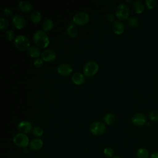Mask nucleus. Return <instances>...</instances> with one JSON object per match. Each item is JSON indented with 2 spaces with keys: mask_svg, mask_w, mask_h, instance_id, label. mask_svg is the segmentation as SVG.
<instances>
[{
  "mask_svg": "<svg viewBox=\"0 0 158 158\" xmlns=\"http://www.w3.org/2000/svg\"><path fill=\"white\" fill-rule=\"evenodd\" d=\"M33 40L35 44L40 48H46L49 43V39L48 35L42 30H38L34 33Z\"/></svg>",
  "mask_w": 158,
  "mask_h": 158,
  "instance_id": "f257e3e1",
  "label": "nucleus"
},
{
  "mask_svg": "<svg viewBox=\"0 0 158 158\" xmlns=\"http://www.w3.org/2000/svg\"><path fill=\"white\" fill-rule=\"evenodd\" d=\"M14 45L20 50L28 49L30 46V40L23 35H19L14 40Z\"/></svg>",
  "mask_w": 158,
  "mask_h": 158,
  "instance_id": "f03ea898",
  "label": "nucleus"
},
{
  "mask_svg": "<svg viewBox=\"0 0 158 158\" xmlns=\"http://www.w3.org/2000/svg\"><path fill=\"white\" fill-rule=\"evenodd\" d=\"M115 12L117 17L118 19L121 20H124L128 18L130 9L127 4L123 2L117 6Z\"/></svg>",
  "mask_w": 158,
  "mask_h": 158,
  "instance_id": "7ed1b4c3",
  "label": "nucleus"
},
{
  "mask_svg": "<svg viewBox=\"0 0 158 158\" xmlns=\"http://www.w3.org/2000/svg\"><path fill=\"white\" fill-rule=\"evenodd\" d=\"M99 69L98 64L93 60L87 62L83 67V73L87 77H91L96 73Z\"/></svg>",
  "mask_w": 158,
  "mask_h": 158,
  "instance_id": "20e7f679",
  "label": "nucleus"
},
{
  "mask_svg": "<svg viewBox=\"0 0 158 158\" xmlns=\"http://www.w3.org/2000/svg\"><path fill=\"white\" fill-rule=\"evenodd\" d=\"M14 143L20 148H27L29 144L28 137L23 133H17L13 138Z\"/></svg>",
  "mask_w": 158,
  "mask_h": 158,
  "instance_id": "39448f33",
  "label": "nucleus"
},
{
  "mask_svg": "<svg viewBox=\"0 0 158 158\" xmlns=\"http://www.w3.org/2000/svg\"><path fill=\"white\" fill-rule=\"evenodd\" d=\"M89 20V15L84 11H78L73 17V22L75 24L82 25L87 23Z\"/></svg>",
  "mask_w": 158,
  "mask_h": 158,
  "instance_id": "423d86ee",
  "label": "nucleus"
},
{
  "mask_svg": "<svg viewBox=\"0 0 158 158\" xmlns=\"http://www.w3.org/2000/svg\"><path fill=\"white\" fill-rule=\"evenodd\" d=\"M91 133L96 136H99L103 134L106 130V125L104 123L96 121L91 123L89 127Z\"/></svg>",
  "mask_w": 158,
  "mask_h": 158,
  "instance_id": "0eeeda50",
  "label": "nucleus"
},
{
  "mask_svg": "<svg viewBox=\"0 0 158 158\" xmlns=\"http://www.w3.org/2000/svg\"><path fill=\"white\" fill-rule=\"evenodd\" d=\"M12 23L15 28L18 29H21L25 27L26 21L23 16L17 14H15L13 16L12 19Z\"/></svg>",
  "mask_w": 158,
  "mask_h": 158,
  "instance_id": "6e6552de",
  "label": "nucleus"
},
{
  "mask_svg": "<svg viewBox=\"0 0 158 158\" xmlns=\"http://www.w3.org/2000/svg\"><path fill=\"white\" fill-rule=\"evenodd\" d=\"M132 123L136 126H142L146 122V118L144 114L138 112L135 114L131 117Z\"/></svg>",
  "mask_w": 158,
  "mask_h": 158,
  "instance_id": "1a4fd4ad",
  "label": "nucleus"
},
{
  "mask_svg": "<svg viewBox=\"0 0 158 158\" xmlns=\"http://www.w3.org/2000/svg\"><path fill=\"white\" fill-rule=\"evenodd\" d=\"M32 128L33 127L31 123L30 122L26 120L21 121L17 125V130L20 131V133L25 135L30 133L32 130Z\"/></svg>",
  "mask_w": 158,
  "mask_h": 158,
  "instance_id": "9d476101",
  "label": "nucleus"
},
{
  "mask_svg": "<svg viewBox=\"0 0 158 158\" xmlns=\"http://www.w3.org/2000/svg\"><path fill=\"white\" fill-rule=\"evenodd\" d=\"M41 59L46 62H51L54 60L56 57V52L51 49H47L43 51L41 54Z\"/></svg>",
  "mask_w": 158,
  "mask_h": 158,
  "instance_id": "9b49d317",
  "label": "nucleus"
},
{
  "mask_svg": "<svg viewBox=\"0 0 158 158\" xmlns=\"http://www.w3.org/2000/svg\"><path fill=\"white\" fill-rule=\"evenodd\" d=\"M57 72L63 76H67L72 72V67L67 63H62L57 68Z\"/></svg>",
  "mask_w": 158,
  "mask_h": 158,
  "instance_id": "f8f14e48",
  "label": "nucleus"
},
{
  "mask_svg": "<svg viewBox=\"0 0 158 158\" xmlns=\"http://www.w3.org/2000/svg\"><path fill=\"white\" fill-rule=\"evenodd\" d=\"M112 27L114 32L117 35L122 34L125 30V25L122 22L118 20L115 21L113 23Z\"/></svg>",
  "mask_w": 158,
  "mask_h": 158,
  "instance_id": "ddd939ff",
  "label": "nucleus"
},
{
  "mask_svg": "<svg viewBox=\"0 0 158 158\" xmlns=\"http://www.w3.org/2000/svg\"><path fill=\"white\" fill-rule=\"evenodd\" d=\"M43 146V141L40 138L33 139L30 142V147L34 151H38L41 149Z\"/></svg>",
  "mask_w": 158,
  "mask_h": 158,
  "instance_id": "4468645a",
  "label": "nucleus"
},
{
  "mask_svg": "<svg viewBox=\"0 0 158 158\" xmlns=\"http://www.w3.org/2000/svg\"><path fill=\"white\" fill-rule=\"evenodd\" d=\"M72 80L76 85H81L85 82V77L80 72H75L72 76Z\"/></svg>",
  "mask_w": 158,
  "mask_h": 158,
  "instance_id": "2eb2a0df",
  "label": "nucleus"
},
{
  "mask_svg": "<svg viewBox=\"0 0 158 158\" xmlns=\"http://www.w3.org/2000/svg\"><path fill=\"white\" fill-rule=\"evenodd\" d=\"M19 7L23 12H29L32 9V5L30 2L28 1H20L19 2Z\"/></svg>",
  "mask_w": 158,
  "mask_h": 158,
  "instance_id": "dca6fc26",
  "label": "nucleus"
},
{
  "mask_svg": "<svg viewBox=\"0 0 158 158\" xmlns=\"http://www.w3.org/2000/svg\"><path fill=\"white\" fill-rule=\"evenodd\" d=\"M67 33L72 38L75 37L78 34V28L74 23H70L67 26Z\"/></svg>",
  "mask_w": 158,
  "mask_h": 158,
  "instance_id": "f3484780",
  "label": "nucleus"
},
{
  "mask_svg": "<svg viewBox=\"0 0 158 158\" xmlns=\"http://www.w3.org/2000/svg\"><path fill=\"white\" fill-rule=\"evenodd\" d=\"M28 54L32 57H37L40 55V48L36 46H30L27 49Z\"/></svg>",
  "mask_w": 158,
  "mask_h": 158,
  "instance_id": "a211bd4d",
  "label": "nucleus"
},
{
  "mask_svg": "<svg viewBox=\"0 0 158 158\" xmlns=\"http://www.w3.org/2000/svg\"><path fill=\"white\" fill-rule=\"evenodd\" d=\"M133 8L136 13L141 14L144 9V6L140 1H135L133 3Z\"/></svg>",
  "mask_w": 158,
  "mask_h": 158,
  "instance_id": "6ab92c4d",
  "label": "nucleus"
},
{
  "mask_svg": "<svg viewBox=\"0 0 158 158\" xmlns=\"http://www.w3.org/2000/svg\"><path fill=\"white\" fill-rule=\"evenodd\" d=\"M30 19L33 23H38L41 19V12L38 10H33L30 14Z\"/></svg>",
  "mask_w": 158,
  "mask_h": 158,
  "instance_id": "aec40b11",
  "label": "nucleus"
},
{
  "mask_svg": "<svg viewBox=\"0 0 158 158\" xmlns=\"http://www.w3.org/2000/svg\"><path fill=\"white\" fill-rule=\"evenodd\" d=\"M136 156L138 158H149L150 156L148 149L144 148H141L137 150Z\"/></svg>",
  "mask_w": 158,
  "mask_h": 158,
  "instance_id": "412c9836",
  "label": "nucleus"
},
{
  "mask_svg": "<svg viewBox=\"0 0 158 158\" xmlns=\"http://www.w3.org/2000/svg\"><path fill=\"white\" fill-rule=\"evenodd\" d=\"M43 29L45 31H49L51 30L54 26V22L52 19H46L44 20V21L43 23Z\"/></svg>",
  "mask_w": 158,
  "mask_h": 158,
  "instance_id": "4be33fe9",
  "label": "nucleus"
},
{
  "mask_svg": "<svg viewBox=\"0 0 158 158\" xmlns=\"http://www.w3.org/2000/svg\"><path fill=\"white\" fill-rule=\"evenodd\" d=\"M103 120L106 124L111 125L115 122V116L112 113H108L103 117Z\"/></svg>",
  "mask_w": 158,
  "mask_h": 158,
  "instance_id": "5701e85b",
  "label": "nucleus"
},
{
  "mask_svg": "<svg viewBox=\"0 0 158 158\" xmlns=\"http://www.w3.org/2000/svg\"><path fill=\"white\" fill-rule=\"evenodd\" d=\"M32 134L36 137H40L43 135V128L40 126H35L33 127L31 130Z\"/></svg>",
  "mask_w": 158,
  "mask_h": 158,
  "instance_id": "b1692460",
  "label": "nucleus"
},
{
  "mask_svg": "<svg viewBox=\"0 0 158 158\" xmlns=\"http://www.w3.org/2000/svg\"><path fill=\"white\" fill-rule=\"evenodd\" d=\"M128 24L131 27H136L138 25V20L135 17L131 16L127 19Z\"/></svg>",
  "mask_w": 158,
  "mask_h": 158,
  "instance_id": "393cba45",
  "label": "nucleus"
},
{
  "mask_svg": "<svg viewBox=\"0 0 158 158\" xmlns=\"http://www.w3.org/2000/svg\"><path fill=\"white\" fill-rule=\"evenodd\" d=\"M149 118L153 122L158 121V110H153L149 114Z\"/></svg>",
  "mask_w": 158,
  "mask_h": 158,
  "instance_id": "a878e982",
  "label": "nucleus"
},
{
  "mask_svg": "<svg viewBox=\"0 0 158 158\" xmlns=\"http://www.w3.org/2000/svg\"><path fill=\"white\" fill-rule=\"evenodd\" d=\"M6 39L8 41H12L14 38V32L12 30H7L4 33Z\"/></svg>",
  "mask_w": 158,
  "mask_h": 158,
  "instance_id": "bb28decb",
  "label": "nucleus"
},
{
  "mask_svg": "<svg viewBox=\"0 0 158 158\" xmlns=\"http://www.w3.org/2000/svg\"><path fill=\"white\" fill-rule=\"evenodd\" d=\"M9 25V22L8 20L5 19L4 17H1L0 18V28L1 30H3L6 28H7Z\"/></svg>",
  "mask_w": 158,
  "mask_h": 158,
  "instance_id": "cd10ccee",
  "label": "nucleus"
},
{
  "mask_svg": "<svg viewBox=\"0 0 158 158\" xmlns=\"http://www.w3.org/2000/svg\"><path fill=\"white\" fill-rule=\"evenodd\" d=\"M104 154L107 157H112L114 155V150L111 148L107 147L104 149Z\"/></svg>",
  "mask_w": 158,
  "mask_h": 158,
  "instance_id": "c85d7f7f",
  "label": "nucleus"
},
{
  "mask_svg": "<svg viewBox=\"0 0 158 158\" xmlns=\"http://www.w3.org/2000/svg\"><path fill=\"white\" fill-rule=\"evenodd\" d=\"M157 4V1L155 0H146V5L149 9H154Z\"/></svg>",
  "mask_w": 158,
  "mask_h": 158,
  "instance_id": "c756f323",
  "label": "nucleus"
},
{
  "mask_svg": "<svg viewBox=\"0 0 158 158\" xmlns=\"http://www.w3.org/2000/svg\"><path fill=\"white\" fill-rule=\"evenodd\" d=\"M43 64V60L41 58H36L33 62L34 65L36 67H40L41 66H42Z\"/></svg>",
  "mask_w": 158,
  "mask_h": 158,
  "instance_id": "7c9ffc66",
  "label": "nucleus"
},
{
  "mask_svg": "<svg viewBox=\"0 0 158 158\" xmlns=\"http://www.w3.org/2000/svg\"><path fill=\"white\" fill-rule=\"evenodd\" d=\"M3 12L5 15L9 16L12 14V10L9 7H6L3 9Z\"/></svg>",
  "mask_w": 158,
  "mask_h": 158,
  "instance_id": "2f4dec72",
  "label": "nucleus"
},
{
  "mask_svg": "<svg viewBox=\"0 0 158 158\" xmlns=\"http://www.w3.org/2000/svg\"><path fill=\"white\" fill-rule=\"evenodd\" d=\"M107 19L110 22H114L115 20V15L113 13L109 12L107 14Z\"/></svg>",
  "mask_w": 158,
  "mask_h": 158,
  "instance_id": "473e14b6",
  "label": "nucleus"
},
{
  "mask_svg": "<svg viewBox=\"0 0 158 158\" xmlns=\"http://www.w3.org/2000/svg\"><path fill=\"white\" fill-rule=\"evenodd\" d=\"M149 158H158V151L154 152L153 153H152L150 156Z\"/></svg>",
  "mask_w": 158,
  "mask_h": 158,
  "instance_id": "72a5a7b5",
  "label": "nucleus"
},
{
  "mask_svg": "<svg viewBox=\"0 0 158 158\" xmlns=\"http://www.w3.org/2000/svg\"><path fill=\"white\" fill-rule=\"evenodd\" d=\"M112 158H122L121 157H120V156H114V157H112Z\"/></svg>",
  "mask_w": 158,
  "mask_h": 158,
  "instance_id": "f704fd0d",
  "label": "nucleus"
}]
</instances>
